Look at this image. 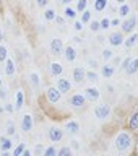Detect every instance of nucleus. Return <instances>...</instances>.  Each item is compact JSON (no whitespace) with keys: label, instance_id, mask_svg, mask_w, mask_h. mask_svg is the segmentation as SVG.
Instances as JSON below:
<instances>
[{"label":"nucleus","instance_id":"8fccbe9b","mask_svg":"<svg viewBox=\"0 0 138 156\" xmlns=\"http://www.w3.org/2000/svg\"><path fill=\"white\" fill-rule=\"evenodd\" d=\"M0 41H2V31H0Z\"/></svg>","mask_w":138,"mask_h":156},{"label":"nucleus","instance_id":"603ef678","mask_svg":"<svg viewBox=\"0 0 138 156\" xmlns=\"http://www.w3.org/2000/svg\"><path fill=\"white\" fill-rule=\"evenodd\" d=\"M10 156H13V154H10Z\"/></svg>","mask_w":138,"mask_h":156},{"label":"nucleus","instance_id":"58836bf2","mask_svg":"<svg viewBox=\"0 0 138 156\" xmlns=\"http://www.w3.org/2000/svg\"><path fill=\"white\" fill-rule=\"evenodd\" d=\"M7 133H8V135H13V133H15V125H13V122H8V124H7Z\"/></svg>","mask_w":138,"mask_h":156},{"label":"nucleus","instance_id":"3c124183","mask_svg":"<svg viewBox=\"0 0 138 156\" xmlns=\"http://www.w3.org/2000/svg\"><path fill=\"white\" fill-rule=\"evenodd\" d=\"M0 88H2V78H0Z\"/></svg>","mask_w":138,"mask_h":156},{"label":"nucleus","instance_id":"a878e982","mask_svg":"<svg viewBox=\"0 0 138 156\" xmlns=\"http://www.w3.org/2000/svg\"><path fill=\"white\" fill-rule=\"evenodd\" d=\"M57 156H73L72 148L70 146H62V148L57 151Z\"/></svg>","mask_w":138,"mask_h":156},{"label":"nucleus","instance_id":"a211bd4d","mask_svg":"<svg viewBox=\"0 0 138 156\" xmlns=\"http://www.w3.org/2000/svg\"><path fill=\"white\" fill-rule=\"evenodd\" d=\"M51 73L54 76H60L62 73H63V67H62V63H58V62H52L51 63Z\"/></svg>","mask_w":138,"mask_h":156},{"label":"nucleus","instance_id":"9d476101","mask_svg":"<svg viewBox=\"0 0 138 156\" xmlns=\"http://www.w3.org/2000/svg\"><path fill=\"white\" fill-rule=\"evenodd\" d=\"M49 138H51V141H60L63 138V132L58 127H52L49 130Z\"/></svg>","mask_w":138,"mask_h":156},{"label":"nucleus","instance_id":"20e7f679","mask_svg":"<svg viewBox=\"0 0 138 156\" xmlns=\"http://www.w3.org/2000/svg\"><path fill=\"white\" fill-rule=\"evenodd\" d=\"M107 41H109V44L112 47H119V46H124L125 36H124V33H122V31H117V33H112Z\"/></svg>","mask_w":138,"mask_h":156},{"label":"nucleus","instance_id":"1a4fd4ad","mask_svg":"<svg viewBox=\"0 0 138 156\" xmlns=\"http://www.w3.org/2000/svg\"><path fill=\"white\" fill-rule=\"evenodd\" d=\"M70 104L75 106V107H83V106L86 104L85 94H73V96L70 98Z\"/></svg>","mask_w":138,"mask_h":156},{"label":"nucleus","instance_id":"ea45409f","mask_svg":"<svg viewBox=\"0 0 138 156\" xmlns=\"http://www.w3.org/2000/svg\"><path fill=\"white\" fill-rule=\"evenodd\" d=\"M83 26H85V24L81 23V20H76V21H75V24H73V28H75V31H81V29H83Z\"/></svg>","mask_w":138,"mask_h":156},{"label":"nucleus","instance_id":"9b49d317","mask_svg":"<svg viewBox=\"0 0 138 156\" xmlns=\"http://www.w3.org/2000/svg\"><path fill=\"white\" fill-rule=\"evenodd\" d=\"M57 88H58V91H60V93H67V91H70L72 83L68 81L67 78H58V80H57Z\"/></svg>","mask_w":138,"mask_h":156},{"label":"nucleus","instance_id":"ddd939ff","mask_svg":"<svg viewBox=\"0 0 138 156\" xmlns=\"http://www.w3.org/2000/svg\"><path fill=\"white\" fill-rule=\"evenodd\" d=\"M138 44V33H132L129 37H125V41H124V46L127 49H132L133 46H136Z\"/></svg>","mask_w":138,"mask_h":156},{"label":"nucleus","instance_id":"49530a36","mask_svg":"<svg viewBox=\"0 0 138 156\" xmlns=\"http://www.w3.org/2000/svg\"><path fill=\"white\" fill-rule=\"evenodd\" d=\"M3 111H5V107H3L2 104H0V115H2V114H3Z\"/></svg>","mask_w":138,"mask_h":156},{"label":"nucleus","instance_id":"de8ad7c7","mask_svg":"<svg viewBox=\"0 0 138 156\" xmlns=\"http://www.w3.org/2000/svg\"><path fill=\"white\" fill-rule=\"evenodd\" d=\"M62 2H63V3H65V5H68V3H70V2H72V0H62Z\"/></svg>","mask_w":138,"mask_h":156},{"label":"nucleus","instance_id":"b1692460","mask_svg":"<svg viewBox=\"0 0 138 156\" xmlns=\"http://www.w3.org/2000/svg\"><path fill=\"white\" fill-rule=\"evenodd\" d=\"M44 18L47 20V21H54V20L57 18V13L54 8H46V12H44Z\"/></svg>","mask_w":138,"mask_h":156},{"label":"nucleus","instance_id":"c9c22d12","mask_svg":"<svg viewBox=\"0 0 138 156\" xmlns=\"http://www.w3.org/2000/svg\"><path fill=\"white\" fill-rule=\"evenodd\" d=\"M112 57H114V52H112L111 49H104V51H102V58H104V60H109Z\"/></svg>","mask_w":138,"mask_h":156},{"label":"nucleus","instance_id":"09e8293b","mask_svg":"<svg viewBox=\"0 0 138 156\" xmlns=\"http://www.w3.org/2000/svg\"><path fill=\"white\" fill-rule=\"evenodd\" d=\"M117 2H119V3L122 5V3H127V0H117Z\"/></svg>","mask_w":138,"mask_h":156},{"label":"nucleus","instance_id":"c756f323","mask_svg":"<svg viewBox=\"0 0 138 156\" xmlns=\"http://www.w3.org/2000/svg\"><path fill=\"white\" fill-rule=\"evenodd\" d=\"M86 80H90V81H97V80H99V75H97L96 72L86 70Z\"/></svg>","mask_w":138,"mask_h":156},{"label":"nucleus","instance_id":"423d86ee","mask_svg":"<svg viewBox=\"0 0 138 156\" xmlns=\"http://www.w3.org/2000/svg\"><path fill=\"white\" fill-rule=\"evenodd\" d=\"M51 51L54 55H58V54H63V51H65V47H63V42H62V39H52V42H51Z\"/></svg>","mask_w":138,"mask_h":156},{"label":"nucleus","instance_id":"cd10ccee","mask_svg":"<svg viewBox=\"0 0 138 156\" xmlns=\"http://www.w3.org/2000/svg\"><path fill=\"white\" fill-rule=\"evenodd\" d=\"M90 21H91V12L86 8L85 12L81 13V23H83V24H88Z\"/></svg>","mask_w":138,"mask_h":156},{"label":"nucleus","instance_id":"a18cd8bd","mask_svg":"<svg viewBox=\"0 0 138 156\" xmlns=\"http://www.w3.org/2000/svg\"><path fill=\"white\" fill-rule=\"evenodd\" d=\"M21 156H31V151H29V150H24L23 153H21Z\"/></svg>","mask_w":138,"mask_h":156},{"label":"nucleus","instance_id":"393cba45","mask_svg":"<svg viewBox=\"0 0 138 156\" xmlns=\"http://www.w3.org/2000/svg\"><path fill=\"white\" fill-rule=\"evenodd\" d=\"M107 7V0H94V10L96 12H102Z\"/></svg>","mask_w":138,"mask_h":156},{"label":"nucleus","instance_id":"4468645a","mask_svg":"<svg viewBox=\"0 0 138 156\" xmlns=\"http://www.w3.org/2000/svg\"><path fill=\"white\" fill-rule=\"evenodd\" d=\"M136 72H138V57L132 58L130 63H129V67L125 68V73H127V75H135Z\"/></svg>","mask_w":138,"mask_h":156},{"label":"nucleus","instance_id":"4c0bfd02","mask_svg":"<svg viewBox=\"0 0 138 156\" xmlns=\"http://www.w3.org/2000/svg\"><path fill=\"white\" fill-rule=\"evenodd\" d=\"M130 60H132L130 57H125L124 60H122V63H120V70H125V68L129 67V63H130Z\"/></svg>","mask_w":138,"mask_h":156},{"label":"nucleus","instance_id":"6ab92c4d","mask_svg":"<svg viewBox=\"0 0 138 156\" xmlns=\"http://www.w3.org/2000/svg\"><path fill=\"white\" fill-rule=\"evenodd\" d=\"M114 73H115V67H112V65H102L101 75L104 76V78H112Z\"/></svg>","mask_w":138,"mask_h":156},{"label":"nucleus","instance_id":"aec40b11","mask_svg":"<svg viewBox=\"0 0 138 156\" xmlns=\"http://www.w3.org/2000/svg\"><path fill=\"white\" fill-rule=\"evenodd\" d=\"M15 70H16V68H15L13 60H12V58H7V60H5V73H7L8 76H13Z\"/></svg>","mask_w":138,"mask_h":156},{"label":"nucleus","instance_id":"f3484780","mask_svg":"<svg viewBox=\"0 0 138 156\" xmlns=\"http://www.w3.org/2000/svg\"><path fill=\"white\" fill-rule=\"evenodd\" d=\"M12 146H13V143H12V140H10L8 136H0V150L2 151H10Z\"/></svg>","mask_w":138,"mask_h":156},{"label":"nucleus","instance_id":"f704fd0d","mask_svg":"<svg viewBox=\"0 0 138 156\" xmlns=\"http://www.w3.org/2000/svg\"><path fill=\"white\" fill-rule=\"evenodd\" d=\"M90 29H91V31H94V33H97L101 29V23L96 21V20H94V21H90Z\"/></svg>","mask_w":138,"mask_h":156},{"label":"nucleus","instance_id":"72a5a7b5","mask_svg":"<svg viewBox=\"0 0 138 156\" xmlns=\"http://www.w3.org/2000/svg\"><path fill=\"white\" fill-rule=\"evenodd\" d=\"M8 58V52H7V47L5 46H0V62H5Z\"/></svg>","mask_w":138,"mask_h":156},{"label":"nucleus","instance_id":"2eb2a0df","mask_svg":"<svg viewBox=\"0 0 138 156\" xmlns=\"http://www.w3.org/2000/svg\"><path fill=\"white\" fill-rule=\"evenodd\" d=\"M65 130L68 132V133H76L78 130H80V124H78L76 120H68L67 124H65Z\"/></svg>","mask_w":138,"mask_h":156},{"label":"nucleus","instance_id":"bb28decb","mask_svg":"<svg viewBox=\"0 0 138 156\" xmlns=\"http://www.w3.org/2000/svg\"><path fill=\"white\" fill-rule=\"evenodd\" d=\"M29 83H31V86H34V88H37L39 86V75L37 73H29Z\"/></svg>","mask_w":138,"mask_h":156},{"label":"nucleus","instance_id":"c85d7f7f","mask_svg":"<svg viewBox=\"0 0 138 156\" xmlns=\"http://www.w3.org/2000/svg\"><path fill=\"white\" fill-rule=\"evenodd\" d=\"M65 16H67L68 20H75V18H76V10L72 8V7H67V8H65Z\"/></svg>","mask_w":138,"mask_h":156},{"label":"nucleus","instance_id":"79ce46f5","mask_svg":"<svg viewBox=\"0 0 138 156\" xmlns=\"http://www.w3.org/2000/svg\"><path fill=\"white\" fill-rule=\"evenodd\" d=\"M122 21H120V18H112L111 20V26H120Z\"/></svg>","mask_w":138,"mask_h":156},{"label":"nucleus","instance_id":"7ed1b4c3","mask_svg":"<svg viewBox=\"0 0 138 156\" xmlns=\"http://www.w3.org/2000/svg\"><path fill=\"white\" fill-rule=\"evenodd\" d=\"M94 115H96V119H99V120L107 119V117L111 115V106L109 104H97L94 107Z\"/></svg>","mask_w":138,"mask_h":156},{"label":"nucleus","instance_id":"0eeeda50","mask_svg":"<svg viewBox=\"0 0 138 156\" xmlns=\"http://www.w3.org/2000/svg\"><path fill=\"white\" fill-rule=\"evenodd\" d=\"M99 90L94 86H88L86 90H85V98L86 99H90V101H96V99H99Z\"/></svg>","mask_w":138,"mask_h":156},{"label":"nucleus","instance_id":"dca6fc26","mask_svg":"<svg viewBox=\"0 0 138 156\" xmlns=\"http://www.w3.org/2000/svg\"><path fill=\"white\" fill-rule=\"evenodd\" d=\"M63 54H65V58H67L68 62H75V58H76V51H75V47H73V46L65 47Z\"/></svg>","mask_w":138,"mask_h":156},{"label":"nucleus","instance_id":"4be33fe9","mask_svg":"<svg viewBox=\"0 0 138 156\" xmlns=\"http://www.w3.org/2000/svg\"><path fill=\"white\" fill-rule=\"evenodd\" d=\"M129 125L132 130H138V111H135L129 119Z\"/></svg>","mask_w":138,"mask_h":156},{"label":"nucleus","instance_id":"a19ab883","mask_svg":"<svg viewBox=\"0 0 138 156\" xmlns=\"http://www.w3.org/2000/svg\"><path fill=\"white\" fill-rule=\"evenodd\" d=\"M36 3H37V7H41V8H47L49 0H36Z\"/></svg>","mask_w":138,"mask_h":156},{"label":"nucleus","instance_id":"5701e85b","mask_svg":"<svg viewBox=\"0 0 138 156\" xmlns=\"http://www.w3.org/2000/svg\"><path fill=\"white\" fill-rule=\"evenodd\" d=\"M129 15H130V5L129 3H122L119 7V16L125 18V16H129Z\"/></svg>","mask_w":138,"mask_h":156},{"label":"nucleus","instance_id":"f03ea898","mask_svg":"<svg viewBox=\"0 0 138 156\" xmlns=\"http://www.w3.org/2000/svg\"><path fill=\"white\" fill-rule=\"evenodd\" d=\"M136 26H138V18L136 16H129V18H125L124 21H122L120 29H122V33L129 34V33H133V29Z\"/></svg>","mask_w":138,"mask_h":156},{"label":"nucleus","instance_id":"f257e3e1","mask_svg":"<svg viewBox=\"0 0 138 156\" xmlns=\"http://www.w3.org/2000/svg\"><path fill=\"white\" fill-rule=\"evenodd\" d=\"M114 145H115V150L119 151H127L132 146V136L129 132H119L114 140Z\"/></svg>","mask_w":138,"mask_h":156},{"label":"nucleus","instance_id":"7c9ffc66","mask_svg":"<svg viewBox=\"0 0 138 156\" xmlns=\"http://www.w3.org/2000/svg\"><path fill=\"white\" fill-rule=\"evenodd\" d=\"M24 150H26V145H24V143H19L16 148L13 150V156H21V153H23Z\"/></svg>","mask_w":138,"mask_h":156},{"label":"nucleus","instance_id":"f8f14e48","mask_svg":"<svg viewBox=\"0 0 138 156\" xmlns=\"http://www.w3.org/2000/svg\"><path fill=\"white\" fill-rule=\"evenodd\" d=\"M33 117L29 115V114H26V115H23V120H21V130L23 132H29L33 129Z\"/></svg>","mask_w":138,"mask_h":156},{"label":"nucleus","instance_id":"6e6552de","mask_svg":"<svg viewBox=\"0 0 138 156\" xmlns=\"http://www.w3.org/2000/svg\"><path fill=\"white\" fill-rule=\"evenodd\" d=\"M85 78H86V70L83 67H76L73 70V81L75 83H83Z\"/></svg>","mask_w":138,"mask_h":156},{"label":"nucleus","instance_id":"37998d69","mask_svg":"<svg viewBox=\"0 0 138 156\" xmlns=\"http://www.w3.org/2000/svg\"><path fill=\"white\" fill-rule=\"evenodd\" d=\"M5 111H7V112H13V111H15V106L7 104V106H5Z\"/></svg>","mask_w":138,"mask_h":156},{"label":"nucleus","instance_id":"412c9836","mask_svg":"<svg viewBox=\"0 0 138 156\" xmlns=\"http://www.w3.org/2000/svg\"><path fill=\"white\" fill-rule=\"evenodd\" d=\"M24 104V94L23 91H16V96H15V109H21Z\"/></svg>","mask_w":138,"mask_h":156},{"label":"nucleus","instance_id":"c03bdc74","mask_svg":"<svg viewBox=\"0 0 138 156\" xmlns=\"http://www.w3.org/2000/svg\"><path fill=\"white\" fill-rule=\"evenodd\" d=\"M55 21H57L58 24H63V23H65V20H63V18H60V16H57V18H55Z\"/></svg>","mask_w":138,"mask_h":156},{"label":"nucleus","instance_id":"e433bc0d","mask_svg":"<svg viewBox=\"0 0 138 156\" xmlns=\"http://www.w3.org/2000/svg\"><path fill=\"white\" fill-rule=\"evenodd\" d=\"M99 23H101V29H109L111 28V20L109 18H102Z\"/></svg>","mask_w":138,"mask_h":156},{"label":"nucleus","instance_id":"2f4dec72","mask_svg":"<svg viewBox=\"0 0 138 156\" xmlns=\"http://www.w3.org/2000/svg\"><path fill=\"white\" fill-rule=\"evenodd\" d=\"M86 7H88V0H78V3H76V10L78 12H85L86 10Z\"/></svg>","mask_w":138,"mask_h":156},{"label":"nucleus","instance_id":"39448f33","mask_svg":"<svg viewBox=\"0 0 138 156\" xmlns=\"http://www.w3.org/2000/svg\"><path fill=\"white\" fill-rule=\"evenodd\" d=\"M46 96H47V99L51 101L52 104H55V102H58V101H60V96H62V93L58 91V88H57V86H51V88L47 90Z\"/></svg>","mask_w":138,"mask_h":156},{"label":"nucleus","instance_id":"473e14b6","mask_svg":"<svg viewBox=\"0 0 138 156\" xmlns=\"http://www.w3.org/2000/svg\"><path fill=\"white\" fill-rule=\"evenodd\" d=\"M42 156H57V150L54 148V146H47V148L44 150V154Z\"/></svg>","mask_w":138,"mask_h":156}]
</instances>
